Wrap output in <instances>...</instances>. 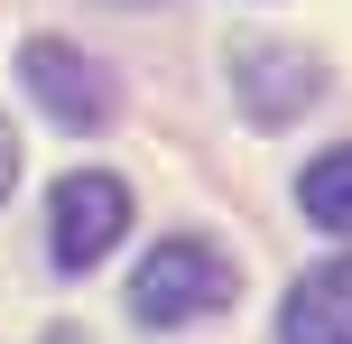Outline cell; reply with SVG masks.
Instances as JSON below:
<instances>
[{
    "label": "cell",
    "instance_id": "1",
    "mask_svg": "<svg viewBox=\"0 0 352 344\" xmlns=\"http://www.w3.org/2000/svg\"><path fill=\"white\" fill-rule=\"evenodd\" d=\"M232 261L213 252L204 233H176L158 242V252L140 261V279H130V316L140 326H204V316H223L232 307Z\"/></svg>",
    "mask_w": 352,
    "mask_h": 344
},
{
    "label": "cell",
    "instance_id": "2",
    "mask_svg": "<svg viewBox=\"0 0 352 344\" xmlns=\"http://www.w3.org/2000/svg\"><path fill=\"white\" fill-rule=\"evenodd\" d=\"M121 233H130V186L111 177V168H65L56 196H47V252H56V270L84 279L93 261H111Z\"/></svg>",
    "mask_w": 352,
    "mask_h": 344
},
{
    "label": "cell",
    "instance_id": "3",
    "mask_svg": "<svg viewBox=\"0 0 352 344\" xmlns=\"http://www.w3.org/2000/svg\"><path fill=\"white\" fill-rule=\"evenodd\" d=\"M19 84H28L37 112L65 121V130H102L111 112H121L111 65H102V56H84V47H65V37H28V47H19Z\"/></svg>",
    "mask_w": 352,
    "mask_h": 344
},
{
    "label": "cell",
    "instance_id": "4",
    "mask_svg": "<svg viewBox=\"0 0 352 344\" xmlns=\"http://www.w3.org/2000/svg\"><path fill=\"white\" fill-rule=\"evenodd\" d=\"M223 65H232V93H241V112H250L260 130L297 121V112L324 93V56H306V47H278V37H241V47H232Z\"/></svg>",
    "mask_w": 352,
    "mask_h": 344
},
{
    "label": "cell",
    "instance_id": "5",
    "mask_svg": "<svg viewBox=\"0 0 352 344\" xmlns=\"http://www.w3.org/2000/svg\"><path fill=\"white\" fill-rule=\"evenodd\" d=\"M278 344H352V252L306 270L278 307Z\"/></svg>",
    "mask_w": 352,
    "mask_h": 344
},
{
    "label": "cell",
    "instance_id": "6",
    "mask_svg": "<svg viewBox=\"0 0 352 344\" xmlns=\"http://www.w3.org/2000/svg\"><path fill=\"white\" fill-rule=\"evenodd\" d=\"M297 205H306V223H324V233H352V149H324V159H306Z\"/></svg>",
    "mask_w": 352,
    "mask_h": 344
},
{
    "label": "cell",
    "instance_id": "7",
    "mask_svg": "<svg viewBox=\"0 0 352 344\" xmlns=\"http://www.w3.org/2000/svg\"><path fill=\"white\" fill-rule=\"evenodd\" d=\"M10 186H19V140H10V121H0V205H10Z\"/></svg>",
    "mask_w": 352,
    "mask_h": 344
},
{
    "label": "cell",
    "instance_id": "8",
    "mask_svg": "<svg viewBox=\"0 0 352 344\" xmlns=\"http://www.w3.org/2000/svg\"><path fill=\"white\" fill-rule=\"evenodd\" d=\"M111 10H158V0H111Z\"/></svg>",
    "mask_w": 352,
    "mask_h": 344
}]
</instances>
